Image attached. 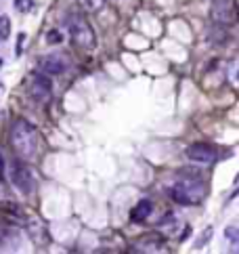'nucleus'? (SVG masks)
Segmentation results:
<instances>
[{"label":"nucleus","mask_w":239,"mask_h":254,"mask_svg":"<svg viewBox=\"0 0 239 254\" xmlns=\"http://www.w3.org/2000/svg\"><path fill=\"white\" fill-rule=\"evenodd\" d=\"M11 145L23 160H34L38 154V132L28 120L19 118L11 126Z\"/></svg>","instance_id":"f257e3e1"},{"label":"nucleus","mask_w":239,"mask_h":254,"mask_svg":"<svg viewBox=\"0 0 239 254\" xmlns=\"http://www.w3.org/2000/svg\"><path fill=\"white\" fill-rule=\"evenodd\" d=\"M170 200L179 202V204H199L206 195V185L201 179H176L172 185L168 187Z\"/></svg>","instance_id":"f03ea898"},{"label":"nucleus","mask_w":239,"mask_h":254,"mask_svg":"<svg viewBox=\"0 0 239 254\" xmlns=\"http://www.w3.org/2000/svg\"><path fill=\"white\" fill-rule=\"evenodd\" d=\"M67 32H69V38L78 44L82 48H94L97 47V36H94V32L90 28V23L86 21L84 15H80V13H72L67 19Z\"/></svg>","instance_id":"7ed1b4c3"},{"label":"nucleus","mask_w":239,"mask_h":254,"mask_svg":"<svg viewBox=\"0 0 239 254\" xmlns=\"http://www.w3.org/2000/svg\"><path fill=\"white\" fill-rule=\"evenodd\" d=\"M9 176L15 183V187L21 193H31L34 191V176L28 170V166H23L21 162H11L9 164Z\"/></svg>","instance_id":"20e7f679"},{"label":"nucleus","mask_w":239,"mask_h":254,"mask_svg":"<svg viewBox=\"0 0 239 254\" xmlns=\"http://www.w3.org/2000/svg\"><path fill=\"white\" fill-rule=\"evenodd\" d=\"M185 156H187V160H191L195 164H204V166H210V164L216 162V149L210 147V145H191V147H187L185 149Z\"/></svg>","instance_id":"39448f33"},{"label":"nucleus","mask_w":239,"mask_h":254,"mask_svg":"<svg viewBox=\"0 0 239 254\" xmlns=\"http://www.w3.org/2000/svg\"><path fill=\"white\" fill-rule=\"evenodd\" d=\"M212 19L223 25L235 21V6H233V0H216L212 6Z\"/></svg>","instance_id":"423d86ee"},{"label":"nucleus","mask_w":239,"mask_h":254,"mask_svg":"<svg viewBox=\"0 0 239 254\" xmlns=\"http://www.w3.org/2000/svg\"><path fill=\"white\" fill-rule=\"evenodd\" d=\"M30 93H31V97H34L36 101L46 103V101L50 99V93H53V84H50V80L46 78V76L40 74V76H36V78L31 80Z\"/></svg>","instance_id":"0eeeda50"},{"label":"nucleus","mask_w":239,"mask_h":254,"mask_svg":"<svg viewBox=\"0 0 239 254\" xmlns=\"http://www.w3.org/2000/svg\"><path fill=\"white\" fill-rule=\"evenodd\" d=\"M40 69L48 76H59L67 69V59L61 55H46L40 61Z\"/></svg>","instance_id":"6e6552de"},{"label":"nucleus","mask_w":239,"mask_h":254,"mask_svg":"<svg viewBox=\"0 0 239 254\" xmlns=\"http://www.w3.org/2000/svg\"><path fill=\"white\" fill-rule=\"evenodd\" d=\"M151 212H153V204H151V200H141L134 206V212H132V214H134L136 221H145Z\"/></svg>","instance_id":"1a4fd4ad"},{"label":"nucleus","mask_w":239,"mask_h":254,"mask_svg":"<svg viewBox=\"0 0 239 254\" xmlns=\"http://www.w3.org/2000/svg\"><path fill=\"white\" fill-rule=\"evenodd\" d=\"M136 250L138 252H160L162 244L157 242V239H143V242L136 244Z\"/></svg>","instance_id":"9d476101"},{"label":"nucleus","mask_w":239,"mask_h":254,"mask_svg":"<svg viewBox=\"0 0 239 254\" xmlns=\"http://www.w3.org/2000/svg\"><path fill=\"white\" fill-rule=\"evenodd\" d=\"M78 2H80V6H82L84 11H88V13H97V11L103 9L105 0H78Z\"/></svg>","instance_id":"9b49d317"},{"label":"nucleus","mask_w":239,"mask_h":254,"mask_svg":"<svg viewBox=\"0 0 239 254\" xmlns=\"http://www.w3.org/2000/svg\"><path fill=\"white\" fill-rule=\"evenodd\" d=\"M11 36V19L6 15H0V38L6 40Z\"/></svg>","instance_id":"f8f14e48"},{"label":"nucleus","mask_w":239,"mask_h":254,"mask_svg":"<svg viewBox=\"0 0 239 254\" xmlns=\"http://www.w3.org/2000/svg\"><path fill=\"white\" fill-rule=\"evenodd\" d=\"M15 9L19 13H30L34 9V0H15Z\"/></svg>","instance_id":"ddd939ff"},{"label":"nucleus","mask_w":239,"mask_h":254,"mask_svg":"<svg viewBox=\"0 0 239 254\" xmlns=\"http://www.w3.org/2000/svg\"><path fill=\"white\" fill-rule=\"evenodd\" d=\"M2 202H9V191H6V183L0 179V204Z\"/></svg>","instance_id":"4468645a"},{"label":"nucleus","mask_w":239,"mask_h":254,"mask_svg":"<svg viewBox=\"0 0 239 254\" xmlns=\"http://www.w3.org/2000/svg\"><path fill=\"white\" fill-rule=\"evenodd\" d=\"M210 238H212V227H208V229H206V233L199 238V242L195 244V248H201V244H204V242H208V239H210Z\"/></svg>","instance_id":"2eb2a0df"},{"label":"nucleus","mask_w":239,"mask_h":254,"mask_svg":"<svg viewBox=\"0 0 239 254\" xmlns=\"http://www.w3.org/2000/svg\"><path fill=\"white\" fill-rule=\"evenodd\" d=\"M46 40H48L50 44H53V42H59V40H61V34H59V32H55V30H53V32H50V34L46 36Z\"/></svg>","instance_id":"dca6fc26"},{"label":"nucleus","mask_w":239,"mask_h":254,"mask_svg":"<svg viewBox=\"0 0 239 254\" xmlns=\"http://www.w3.org/2000/svg\"><path fill=\"white\" fill-rule=\"evenodd\" d=\"M23 42H25V34H19V38H17V55H21Z\"/></svg>","instance_id":"f3484780"},{"label":"nucleus","mask_w":239,"mask_h":254,"mask_svg":"<svg viewBox=\"0 0 239 254\" xmlns=\"http://www.w3.org/2000/svg\"><path fill=\"white\" fill-rule=\"evenodd\" d=\"M0 65H2V61H0Z\"/></svg>","instance_id":"a211bd4d"}]
</instances>
